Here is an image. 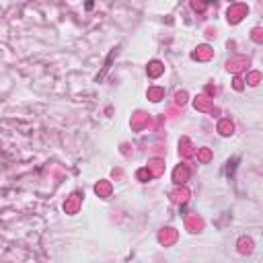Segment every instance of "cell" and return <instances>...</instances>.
<instances>
[{"label": "cell", "instance_id": "1", "mask_svg": "<svg viewBox=\"0 0 263 263\" xmlns=\"http://www.w3.org/2000/svg\"><path fill=\"white\" fill-rule=\"evenodd\" d=\"M87 8H89V10L93 8V0H87Z\"/></svg>", "mask_w": 263, "mask_h": 263}, {"label": "cell", "instance_id": "2", "mask_svg": "<svg viewBox=\"0 0 263 263\" xmlns=\"http://www.w3.org/2000/svg\"><path fill=\"white\" fill-rule=\"evenodd\" d=\"M208 2H210V0H208Z\"/></svg>", "mask_w": 263, "mask_h": 263}]
</instances>
